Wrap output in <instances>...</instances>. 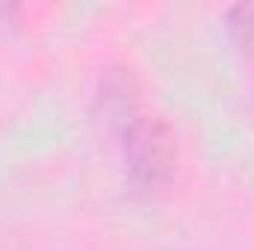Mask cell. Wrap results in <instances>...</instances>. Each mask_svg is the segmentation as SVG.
<instances>
[{
	"mask_svg": "<svg viewBox=\"0 0 254 251\" xmlns=\"http://www.w3.org/2000/svg\"><path fill=\"white\" fill-rule=\"evenodd\" d=\"M122 157L136 189L154 192L166 187L175 169V139L160 119L133 116L122 130Z\"/></svg>",
	"mask_w": 254,
	"mask_h": 251,
	"instance_id": "1",
	"label": "cell"
},
{
	"mask_svg": "<svg viewBox=\"0 0 254 251\" xmlns=\"http://www.w3.org/2000/svg\"><path fill=\"white\" fill-rule=\"evenodd\" d=\"M225 27H228L231 39L240 48L254 51V3H237V6H231L228 18H225Z\"/></svg>",
	"mask_w": 254,
	"mask_h": 251,
	"instance_id": "2",
	"label": "cell"
},
{
	"mask_svg": "<svg viewBox=\"0 0 254 251\" xmlns=\"http://www.w3.org/2000/svg\"><path fill=\"white\" fill-rule=\"evenodd\" d=\"M12 12H15V6H0V18H12Z\"/></svg>",
	"mask_w": 254,
	"mask_h": 251,
	"instance_id": "3",
	"label": "cell"
}]
</instances>
